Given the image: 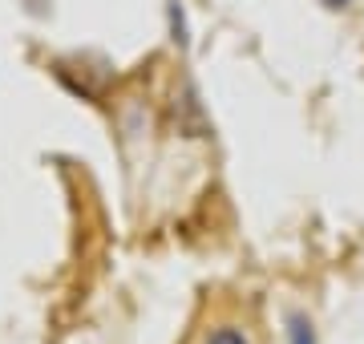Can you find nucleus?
<instances>
[{"label":"nucleus","instance_id":"f257e3e1","mask_svg":"<svg viewBox=\"0 0 364 344\" xmlns=\"http://www.w3.org/2000/svg\"><path fill=\"white\" fill-rule=\"evenodd\" d=\"M203 344H251V340L239 328H215V332H207V340Z\"/></svg>","mask_w":364,"mask_h":344},{"label":"nucleus","instance_id":"f03ea898","mask_svg":"<svg viewBox=\"0 0 364 344\" xmlns=\"http://www.w3.org/2000/svg\"><path fill=\"white\" fill-rule=\"evenodd\" d=\"M328 9H344V4H348V0H324Z\"/></svg>","mask_w":364,"mask_h":344},{"label":"nucleus","instance_id":"7ed1b4c3","mask_svg":"<svg viewBox=\"0 0 364 344\" xmlns=\"http://www.w3.org/2000/svg\"><path fill=\"white\" fill-rule=\"evenodd\" d=\"M296 340H299V344H304V328H296Z\"/></svg>","mask_w":364,"mask_h":344}]
</instances>
